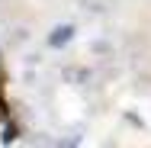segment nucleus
Masks as SVG:
<instances>
[{
	"label": "nucleus",
	"instance_id": "1",
	"mask_svg": "<svg viewBox=\"0 0 151 148\" xmlns=\"http://www.w3.org/2000/svg\"><path fill=\"white\" fill-rule=\"evenodd\" d=\"M71 39H74V26H68V23H64V26H55V29H52L48 45H52V48H61V45H68Z\"/></svg>",
	"mask_w": 151,
	"mask_h": 148
}]
</instances>
